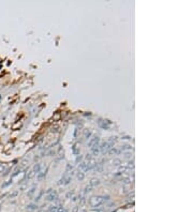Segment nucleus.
I'll return each instance as SVG.
<instances>
[{
	"mask_svg": "<svg viewBox=\"0 0 193 212\" xmlns=\"http://www.w3.org/2000/svg\"><path fill=\"white\" fill-rule=\"evenodd\" d=\"M98 143H99V138L97 136H93L89 139V141H88V146L91 147V148L98 147Z\"/></svg>",
	"mask_w": 193,
	"mask_h": 212,
	"instance_id": "1",
	"label": "nucleus"
},
{
	"mask_svg": "<svg viewBox=\"0 0 193 212\" xmlns=\"http://www.w3.org/2000/svg\"><path fill=\"white\" fill-rule=\"evenodd\" d=\"M98 184H99L98 179H92L90 181V186H98Z\"/></svg>",
	"mask_w": 193,
	"mask_h": 212,
	"instance_id": "4",
	"label": "nucleus"
},
{
	"mask_svg": "<svg viewBox=\"0 0 193 212\" xmlns=\"http://www.w3.org/2000/svg\"><path fill=\"white\" fill-rule=\"evenodd\" d=\"M112 146H113V145L110 144L108 141H106V143H103V144L101 145V147H100V150H101L102 152H107V151H110V150Z\"/></svg>",
	"mask_w": 193,
	"mask_h": 212,
	"instance_id": "2",
	"label": "nucleus"
},
{
	"mask_svg": "<svg viewBox=\"0 0 193 212\" xmlns=\"http://www.w3.org/2000/svg\"><path fill=\"white\" fill-rule=\"evenodd\" d=\"M80 169H83L84 171H88V166H87V164H86V163H82V164H80Z\"/></svg>",
	"mask_w": 193,
	"mask_h": 212,
	"instance_id": "3",
	"label": "nucleus"
},
{
	"mask_svg": "<svg viewBox=\"0 0 193 212\" xmlns=\"http://www.w3.org/2000/svg\"><path fill=\"white\" fill-rule=\"evenodd\" d=\"M5 171V165L2 163H0V173H2V171Z\"/></svg>",
	"mask_w": 193,
	"mask_h": 212,
	"instance_id": "6",
	"label": "nucleus"
},
{
	"mask_svg": "<svg viewBox=\"0 0 193 212\" xmlns=\"http://www.w3.org/2000/svg\"><path fill=\"white\" fill-rule=\"evenodd\" d=\"M113 164L114 165H119L120 164V160H118V159H115L113 161Z\"/></svg>",
	"mask_w": 193,
	"mask_h": 212,
	"instance_id": "7",
	"label": "nucleus"
},
{
	"mask_svg": "<svg viewBox=\"0 0 193 212\" xmlns=\"http://www.w3.org/2000/svg\"><path fill=\"white\" fill-rule=\"evenodd\" d=\"M77 178L80 179V180H83L85 178V174H84V171H80L78 175H77Z\"/></svg>",
	"mask_w": 193,
	"mask_h": 212,
	"instance_id": "5",
	"label": "nucleus"
}]
</instances>
